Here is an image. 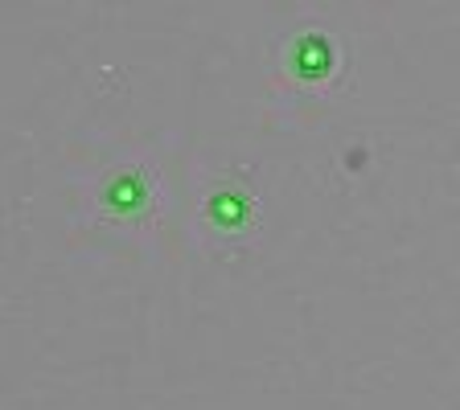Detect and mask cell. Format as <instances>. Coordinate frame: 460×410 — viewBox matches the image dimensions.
Listing matches in <instances>:
<instances>
[{"instance_id": "2", "label": "cell", "mask_w": 460, "mask_h": 410, "mask_svg": "<svg viewBox=\"0 0 460 410\" xmlns=\"http://www.w3.org/2000/svg\"><path fill=\"white\" fill-rule=\"evenodd\" d=\"M251 214H255V205H251L243 185H214L206 193V201H201V218L214 230H222V234H239L251 222Z\"/></svg>"}, {"instance_id": "3", "label": "cell", "mask_w": 460, "mask_h": 410, "mask_svg": "<svg viewBox=\"0 0 460 410\" xmlns=\"http://www.w3.org/2000/svg\"><path fill=\"white\" fill-rule=\"evenodd\" d=\"M288 62V74L292 78H305V83H316V78H325L337 62V46L325 38V33H300L284 54Z\"/></svg>"}, {"instance_id": "1", "label": "cell", "mask_w": 460, "mask_h": 410, "mask_svg": "<svg viewBox=\"0 0 460 410\" xmlns=\"http://www.w3.org/2000/svg\"><path fill=\"white\" fill-rule=\"evenodd\" d=\"M148 201H153V185L140 169H115L99 189V205L111 218H140L148 210Z\"/></svg>"}]
</instances>
